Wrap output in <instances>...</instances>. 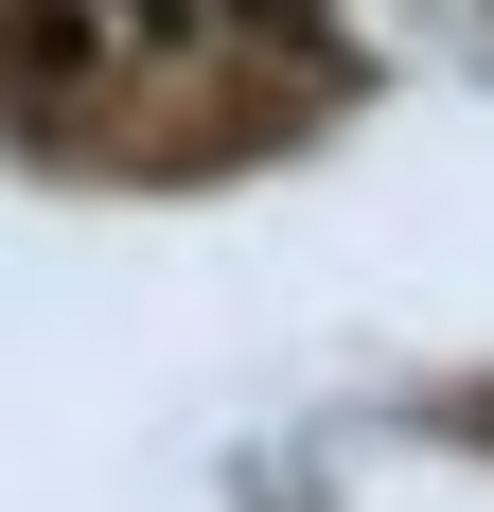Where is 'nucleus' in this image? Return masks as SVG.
Masks as SVG:
<instances>
[{"label": "nucleus", "instance_id": "nucleus-1", "mask_svg": "<svg viewBox=\"0 0 494 512\" xmlns=\"http://www.w3.org/2000/svg\"><path fill=\"white\" fill-rule=\"evenodd\" d=\"M124 18H142V36H177V18H195V0H124Z\"/></svg>", "mask_w": 494, "mask_h": 512}]
</instances>
